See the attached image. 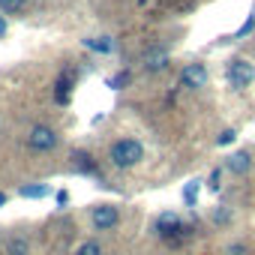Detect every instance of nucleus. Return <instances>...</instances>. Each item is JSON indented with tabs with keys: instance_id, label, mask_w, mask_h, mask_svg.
Here are the masks:
<instances>
[{
	"instance_id": "obj_1",
	"label": "nucleus",
	"mask_w": 255,
	"mask_h": 255,
	"mask_svg": "<svg viewBox=\"0 0 255 255\" xmlns=\"http://www.w3.org/2000/svg\"><path fill=\"white\" fill-rule=\"evenodd\" d=\"M108 159L114 168H135L141 159H144V144L138 138H117L108 150Z\"/></svg>"
},
{
	"instance_id": "obj_5",
	"label": "nucleus",
	"mask_w": 255,
	"mask_h": 255,
	"mask_svg": "<svg viewBox=\"0 0 255 255\" xmlns=\"http://www.w3.org/2000/svg\"><path fill=\"white\" fill-rule=\"evenodd\" d=\"M207 81H210V72L198 60L195 63H186L183 72H180V87H186V90H201V87H207Z\"/></svg>"
},
{
	"instance_id": "obj_15",
	"label": "nucleus",
	"mask_w": 255,
	"mask_h": 255,
	"mask_svg": "<svg viewBox=\"0 0 255 255\" xmlns=\"http://www.w3.org/2000/svg\"><path fill=\"white\" fill-rule=\"evenodd\" d=\"M183 201H186V207H195V201H198V180L183 186Z\"/></svg>"
},
{
	"instance_id": "obj_10",
	"label": "nucleus",
	"mask_w": 255,
	"mask_h": 255,
	"mask_svg": "<svg viewBox=\"0 0 255 255\" xmlns=\"http://www.w3.org/2000/svg\"><path fill=\"white\" fill-rule=\"evenodd\" d=\"M6 255H30V240L24 234H12L6 240Z\"/></svg>"
},
{
	"instance_id": "obj_2",
	"label": "nucleus",
	"mask_w": 255,
	"mask_h": 255,
	"mask_svg": "<svg viewBox=\"0 0 255 255\" xmlns=\"http://www.w3.org/2000/svg\"><path fill=\"white\" fill-rule=\"evenodd\" d=\"M27 147L33 153H51L57 147V132L51 129V126H45V123H36L30 129V135H27Z\"/></svg>"
},
{
	"instance_id": "obj_17",
	"label": "nucleus",
	"mask_w": 255,
	"mask_h": 255,
	"mask_svg": "<svg viewBox=\"0 0 255 255\" xmlns=\"http://www.w3.org/2000/svg\"><path fill=\"white\" fill-rule=\"evenodd\" d=\"M126 84H129V72H117L114 78H108V87L111 90H123Z\"/></svg>"
},
{
	"instance_id": "obj_9",
	"label": "nucleus",
	"mask_w": 255,
	"mask_h": 255,
	"mask_svg": "<svg viewBox=\"0 0 255 255\" xmlns=\"http://www.w3.org/2000/svg\"><path fill=\"white\" fill-rule=\"evenodd\" d=\"M81 45L90 48V51H96V54H111L117 48V42L111 36H87V39H81Z\"/></svg>"
},
{
	"instance_id": "obj_13",
	"label": "nucleus",
	"mask_w": 255,
	"mask_h": 255,
	"mask_svg": "<svg viewBox=\"0 0 255 255\" xmlns=\"http://www.w3.org/2000/svg\"><path fill=\"white\" fill-rule=\"evenodd\" d=\"M18 195H21V198H45V195H51V186H45V183H30V186H21Z\"/></svg>"
},
{
	"instance_id": "obj_14",
	"label": "nucleus",
	"mask_w": 255,
	"mask_h": 255,
	"mask_svg": "<svg viewBox=\"0 0 255 255\" xmlns=\"http://www.w3.org/2000/svg\"><path fill=\"white\" fill-rule=\"evenodd\" d=\"M72 159H75V165H78V171H90V174H96V162H93V156L90 153H72Z\"/></svg>"
},
{
	"instance_id": "obj_8",
	"label": "nucleus",
	"mask_w": 255,
	"mask_h": 255,
	"mask_svg": "<svg viewBox=\"0 0 255 255\" xmlns=\"http://www.w3.org/2000/svg\"><path fill=\"white\" fill-rule=\"evenodd\" d=\"M168 48H153V51H147L144 54V60H141V66H144V72H150V75H156V72H162V69H168Z\"/></svg>"
},
{
	"instance_id": "obj_7",
	"label": "nucleus",
	"mask_w": 255,
	"mask_h": 255,
	"mask_svg": "<svg viewBox=\"0 0 255 255\" xmlns=\"http://www.w3.org/2000/svg\"><path fill=\"white\" fill-rule=\"evenodd\" d=\"M225 171H231L234 177L249 174V171H252V153H249V150H237V153H231V156L225 159Z\"/></svg>"
},
{
	"instance_id": "obj_3",
	"label": "nucleus",
	"mask_w": 255,
	"mask_h": 255,
	"mask_svg": "<svg viewBox=\"0 0 255 255\" xmlns=\"http://www.w3.org/2000/svg\"><path fill=\"white\" fill-rule=\"evenodd\" d=\"M90 222H93L96 231H114L120 225V207H114V204H96L90 210Z\"/></svg>"
},
{
	"instance_id": "obj_4",
	"label": "nucleus",
	"mask_w": 255,
	"mask_h": 255,
	"mask_svg": "<svg viewBox=\"0 0 255 255\" xmlns=\"http://www.w3.org/2000/svg\"><path fill=\"white\" fill-rule=\"evenodd\" d=\"M228 81H231L234 90L249 87V84L255 81V66H252L249 60H243V57H234V60L228 63Z\"/></svg>"
},
{
	"instance_id": "obj_21",
	"label": "nucleus",
	"mask_w": 255,
	"mask_h": 255,
	"mask_svg": "<svg viewBox=\"0 0 255 255\" xmlns=\"http://www.w3.org/2000/svg\"><path fill=\"white\" fill-rule=\"evenodd\" d=\"M225 255H246V243H243V240L228 243V246H225Z\"/></svg>"
},
{
	"instance_id": "obj_23",
	"label": "nucleus",
	"mask_w": 255,
	"mask_h": 255,
	"mask_svg": "<svg viewBox=\"0 0 255 255\" xmlns=\"http://www.w3.org/2000/svg\"><path fill=\"white\" fill-rule=\"evenodd\" d=\"M54 198H57V204H60V207H66V204H69V192H66V189H57V192H54Z\"/></svg>"
},
{
	"instance_id": "obj_25",
	"label": "nucleus",
	"mask_w": 255,
	"mask_h": 255,
	"mask_svg": "<svg viewBox=\"0 0 255 255\" xmlns=\"http://www.w3.org/2000/svg\"><path fill=\"white\" fill-rule=\"evenodd\" d=\"M6 201H9V198H6V192H0V207H3Z\"/></svg>"
},
{
	"instance_id": "obj_18",
	"label": "nucleus",
	"mask_w": 255,
	"mask_h": 255,
	"mask_svg": "<svg viewBox=\"0 0 255 255\" xmlns=\"http://www.w3.org/2000/svg\"><path fill=\"white\" fill-rule=\"evenodd\" d=\"M78 255H102V246L96 240H87V243L78 246Z\"/></svg>"
},
{
	"instance_id": "obj_22",
	"label": "nucleus",
	"mask_w": 255,
	"mask_h": 255,
	"mask_svg": "<svg viewBox=\"0 0 255 255\" xmlns=\"http://www.w3.org/2000/svg\"><path fill=\"white\" fill-rule=\"evenodd\" d=\"M252 27H255V15H249V21H246V24H243V27L237 30V39H243L246 33H252Z\"/></svg>"
},
{
	"instance_id": "obj_6",
	"label": "nucleus",
	"mask_w": 255,
	"mask_h": 255,
	"mask_svg": "<svg viewBox=\"0 0 255 255\" xmlns=\"http://www.w3.org/2000/svg\"><path fill=\"white\" fill-rule=\"evenodd\" d=\"M156 234H159V237H165V240H174V237L189 234V225H183L174 213H162V216L156 219Z\"/></svg>"
},
{
	"instance_id": "obj_19",
	"label": "nucleus",
	"mask_w": 255,
	"mask_h": 255,
	"mask_svg": "<svg viewBox=\"0 0 255 255\" xmlns=\"http://www.w3.org/2000/svg\"><path fill=\"white\" fill-rule=\"evenodd\" d=\"M234 138H237V132H234V129H222V132L216 135V144H219V147H225V144H231Z\"/></svg>"
},
{
	"instance_id": "obj_11",
	"label": "nucleus",
	"mask_w": 255,
	"mask_h": 255,
	"mask_svg": "<svg viewBox=\"0 0 255 255\" xmlns=\"http://www.w3.org/2000/svg\"><path fill=\"white\" fill-rule=\"evenodd\" d=\"M72 81H75V72L69 69L66 75H60V81H57V93H54V99L63 105V102H69V93H72Z\"/></svg>"
},
{
	"instance_id": "obj_20",
	"label": "nucleus",
	"mask_w": 255,
	"mask_h": 255,
	"mask_svg": "<svg viewBox=\"0 0 255 255\" xmlns=\"http://www.w3.org/2000/svg\"><path fill=\"white\" fill-rule=\"evenodd\" d=\"M222 174H225V165H222V168H213V171H210V183H207V186H210V189H219V186H222Z\"/></svg>"
},
{
	"instance_id": "obj_16",
	"label": "nucleus",
	"mask_w": 255,
	"mask_h": 255,
	"mask_svg": "<svg viewBox=\"0 0 255 255\" xmlns=\"http://www.w3.org/2000/svg\"><path fill=\"white\" fill-rule=\"evenodd\" d=\"M210 219H213V225H228V222H231V210H228V207H216Z\"/></svg>"
},
{
	"instance_id": "obj_12",
	"label": "nucleus",
	"mask_w": 255,
	"mask_h": 255,
	"mask_svg": "<svg viewBox=\"0 0 255 255\" xmlns=\"http://www.w3.org/2000/svg\"><path fill=\"white\" fill-rule=\"evenodd\" d=\"M0 12L3 15H24L27 12V0H0Z\"/></svg>"
},
{
	"instance_id": "obj_24",
	"label": "nucleus",
	"mask_w": 255,
	"mask_h": 255,
	"mask_svg": "<svg viewBox=\"0 0 255 255\" xmlns=\"http://www.w3.org/2000/svg\"><path fill=\"white\" fill-rule=\"evenodd\" d=\"M6 30H9V24H6V15H3V12H0V39H3V36H6Z\"/></svg>"
}]
</instances>
